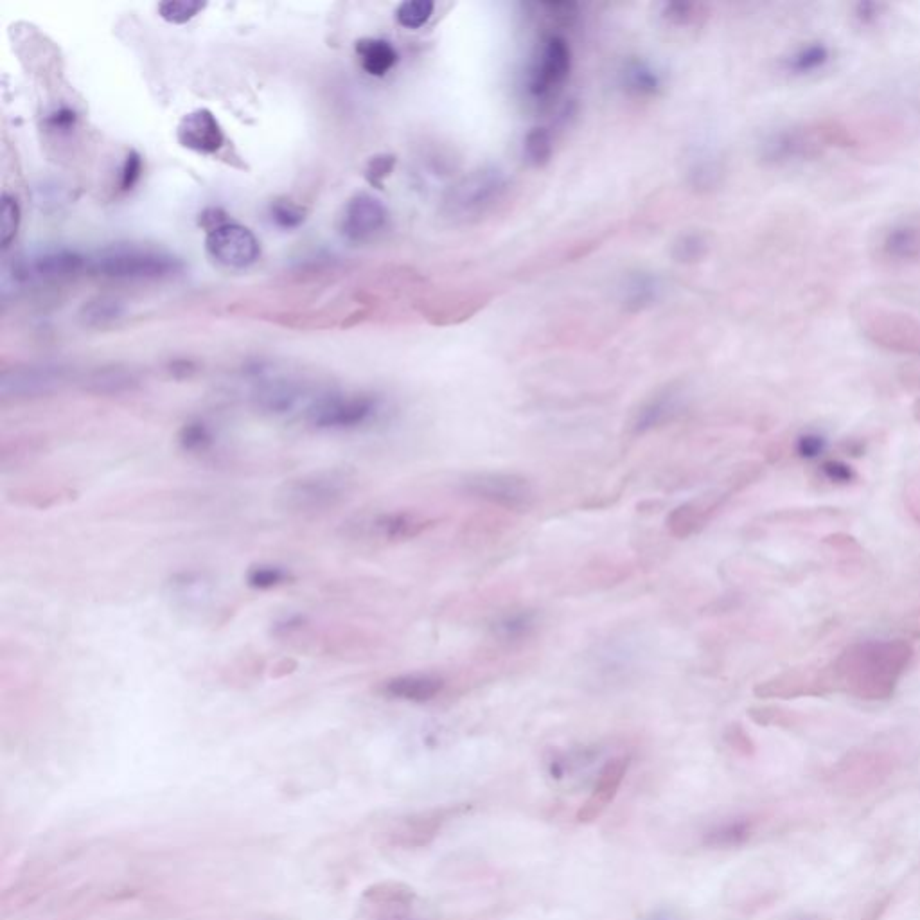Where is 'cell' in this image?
I'll list each match as a JSON object with an SVG mask.
<instances>
[{
  "label": "cell",
  "instance_id": "6da1fadb",
  "mask_svg": "<svg viewBox=\"0 0 920 920\" xmlns=\"http://www.w3.org/2000/svg\"><path fill=\"white\" fill-rule=\"evenodd\" d=\"M913 655L912 644L901 638L852 644L831 664L834 690L863 701L890 699Z\"/></svg>",
  "mask_w": 920,
  "mask_h": 920
},
{
  "label": "cell",
  "instance_id": "7a4b0ae2",
  "mask_svg": "<svg viewBox=\"0 0 920 920\" xmlns=\"http://www.w3.org/2000/svg\"><path fill=\"white\" fill-rule=\"evenodd\" d=\"M849 128L838 121H816L798 124L771 133L762 142V159L771 164H786L795 160L814 159L829 148L850 146Z\"/></svg>",
  "mask_w": 920,
  "mask_h": 920
},
{
  "label": "cell",
  "instance_id": "3957f363",
  "mask_svg": "<svg viewBox=\"0 0 920 920\" xmlns=\"http://www.w3.org/2000/svg\"><path fill=\"white\" fill-rule=\"evenodd\" d=\"M180 270L177 257L153 248H110L92 261V272L112 279H164Z\"/></svg>",
  "mask_w": 920,
  "mask_h": 920
},
{
  "label": "cell",
  "instance_id": "277c9868",
  "mask_svg": "<svg viewBox=\"0 0 920 920\" xmlns=\"http://www.w3.org/2000/svg\"><path fill=\"white\" fill-rule=\"evenodd\" d=\"M464 495L482 500L505 511L527 513L536 504V491L529 478L504 471H478L462 478Z\"/></svg>",
  "mask_w": 920,
  "mask_h": 920
},
{
  "label": "cell",
  "instance_id": "5b68a950",
  "mask_svg": "<svg viewBox=\"0 0 920 920\" xmlns=\"http://www.w3.org/2000/svg\"><path fill=\"white\" fill-rule=\"evenodd\" d=\"M507 178L500 169L482 168L469 173L450 189L446 209L455 218L487 213L505 195Z\"/></svg>",
  "mask_w": 920,
  "mask_h": 920
},
{
  "label": "cell",
  "instance_id": "8992f818",
  "mask_svg": "<svg viewBox=\"0 0 920 920\" xmlns=\"http://www.w3.org/2000/svg\"><path fill=\"white\" fill-rule=\"evenodd\" d=\"M861 328L879 347L901 354L920 356V322L903 311L872 308L863 313Z\"/></svg>",
  "mask_w": 920,
  "mask_h": 920
},
{
  "label": "cell",
  "instance_id": "52a82bcc",
  "mask_svg": "<svg viewBox=\"0 0 920 920\" xmlns=\"http://www.w3.org/2000/svg\"><path fill=\"white\" fill-rule=\"evenodd\" d=\"M378 410L380 403L371 396L329 394L311 403L308 419L320 430H354L371 423Z\"/></svg>",
  "mask_w": 920,
  "mask_h": 920
},
{
  "label": "cell",
  "instance_id": "ba28073f",
  "mask_svg": "<svg viewBox=\"0 0 920 920\" xmlns=\"http://www.w3.org/2000/svg\"><path fill=\"white\" fill-rule=\"evenodd\" d=\"M572 71V49L563 36L552 35L541 42L538 56L534 58L527 89L532 98L547 99L554 96Z\"/></svg>",
  "mask_w": 920,
  "mask_h": 920
},
{
  "label": "cell",
  "instance_id": "9c48e42d",
  "mask_svg": "<svg viewBox=\"0 0 920 920\" xmlns=\"http://www.w3.org/2000/svg\"><path fill=\"white\" fill-rule=\"evenodd\" d=\"M834 690L831 665L788 669L759 683L753 692L761 699H795L823 696Z\"/></svg>",
  "mask_w": 920,
  "mask_h": 920
},
{
  "label": "cell",
  "instance_id": "30bf717a",
  "mask_svg": "<svg viewBox=\"0 0 920 920\" xmlns=\"http://www.w3.org/2000/svg\"><path fill=\"white\" fill-rule=\"evenodd\" d=\"M349 486L351 480L345 473H315L310 477L293 480L292 484L286 487L284 500L286 505L295 511H320L340 502Z\"/></svg>",
  "mask_w": 920,
  "mask_h": 920
},
{
  "label": "cell",
  "instance_id": "8fae6325",
  "mask_svg": "<svg viewBox=\"0 0 920 920\" xmlns=\"http://www.w3.org/2000/svg\"><path fill=\"white\" fill-rule=\"evenodd\" d=\"M466 809H469L468 805H448L408 814L387 832V841L389 845L399 849L426 847L437 838L444 823L455 818L457 814L464 813Z\"/></svg>",
  "mask_w": 920,
  "mask_h": 920
},
{
  "label": "cell",
  "instance_id": "7c38bea8",
  "mask_svg": "<svg viewBox=\"0 0 920 920\" xmlns=\"http://www.w3.org/2000/svg\"><path fill=\"white\" fill-rule=\"evenodd\" d=\"M205 247L209 256L216 259L220 265L229 268H247L254 265L261 247L252 230L239 225V223L225 222L216 229L207 232Z\"/></svg>",
  "mask_w": 920,
  "mask_h": 920
},
{
  "label": "cell",
  "instance_id": "4fadbf2b",
  "mask_svg": "<svg viewBox=\"0 0 920 920\" xmlns=\"http://www.w3.org/2000/svg\"><path fill=\"white\" fill-rule=\"evenodd\" d=\"M63 381L65 372L58 367H15L0 376V396L4 399L40 398L60 389Z\"/></svg>",
  "mask_w": 920,
  "mask_h": 920
},
{
  "label": "cell",
  "instance_id": "5bb4252c",
  "mask_svg": "<svg viewBox=\"0 0 920 920\" xmlns=\"http://www.w3.org/2000/svg\"><path fill=\"white\" fill-rule=\"evenodd\" d=\"M629 759L626 757H613L606 762L599 771L595 780L592 795L577 809L575 820L579 823H593L601 818L608 805L615 800L619 793L624 777L628 773Z\"/></svg>",
  "mask_w": 920,
  "mask_h": 920
},
{
  "label": "cell",
  "instance_id": "9a60e30c",
  "mask_svg": "<svg viewBox=\"0 0 920 920\" xmlns=\"http://www.w3.org/2000/svg\"><path fill=\"white\" fill-rule=\"evenodd\" d=\"M387 218L389 213L378 198L360 193L353 196L349 204L345 205L340 229L345 238L351 241H365L385 227Z\"/></svg>",
  "mask_w": 920,
  "mask_h": 920
},
{
  "label": "cell",
  "instance_id": "2e32d148",
  "mask_svg": "<svg viewBox=\"0 0 920 920\" xmlns=\"http://www.w3.org/2000/svg\"><path fill=\"white\" fill-rule=\"evenodd\" d=\"M178 142L196 153H216L223 148L225 135L211 110L198 108L182 117L177 130Z\"/></svg>",
  "mask_w": 920,
  "mask_h": 920
},
{
  "label": "cell",
  "instance_id": "e0dca14e",
  "mask_svg": "<svg viewBox=\"0 0 920 920\" xmlns=\"http://www.w3.org/2000/svg\"><path fill=\"white\" fill-rule=\"evenodd\" d=\"M728 498H730V493H721V495L701 496L698 500L678 505L667 516V529L674 538H680V540L689 538L694 532H698L707 525L708 520L723 507Z\"/></svg>",
  "mask_w": 920,
  "mask_h": 920
},
{
  "label": "cell",
  "instance_id": "ac0fdd59",
  "mask_svg": "<svg viewBox=\"0 0 920 920\" xmlns=\"http://www.w3.org/2000/svg\"><path fill=\"white\" fill-rule=\"evenodd\" d=\"M446 682L439 674L414 673L390 678L381 685V692L392 699L410 703H428L443 694Z\"/></svg>",
  "mask_w": 920,
  "mask_h": 920
},
{
  "label": "cell",
  "instance_id": "d6986e66",
  "mask_svg": "<svg viewBox=\"0 0 920 920\" xmlns=\"http://www.w3.org/2000/svg\"><path fill=\"white\" fill-rule=\"evenodd\" d=\"M682 408V390L664 389L655 394L653 398L647 399L642 407L638 408L637 414L633 417L631 423V432L635 435L647 434L655 430L658 426H664L665 423L673 421L678 416Z\"/></svg>",
  "mask_w": 920,
  "mask_h": 920
},
{
  "label": "cell",
  "instance_id": "ffe728a7",
  "mask_svg": "<svg viewBox=\"0 0 920 920\" xmlns=\"http://www.w3.org/2000/svg\"><path fill=\"white\" fill-rule=\"evenodd\" d=\"M435 523V520L426 518L423 514L401 511L378 516L372 522V531L376 532L381 540L405 541L421 536L423 532L435 527Z\"/></svg>",
  "mask_w": 920,
  "mask_h": 920
},
{
  "label": "cell",
  "instance_id": "44dd1931",
  "mask_svg": "<svg viewBox=\"0 0 920 920\" xmlns=\"http://www.w3.org/2000/svg\"><path fill=\"white\" fill-rule=\"evenodd\" d=\"M881 250L895 263H920V223H903L888 230Z\"/></svg>",
  "mask_w": 920,
  "mask_h": 920
},
{
  "label": "cell",
  "instance_id": "7402d4cb",
  "mask_svg": "<svg viewBox=\"0 0 920 920\" xmlns=\"http://www.w3.org/2000/svg\"><path fill=\"white\" fill-rule=\"evenodd\" d=\"M753 827H755V822H753L752 818H746V816L728 818L723 822L714 823L703 834V845L708 849H737V847H743L744 843L752 838Z\"/></svg>",
  "mask_w": 920,
  "mask_h": 920
},
{
  "label": "cell",
  "instance_id": "603a6c76",
  "mask_svg": "<svg viewBox=\"0 0 920 920\" xmlns=\"http://www.w3.org/2000/svg\"><path fill=\"white\" fill-rule=\"evenodd\" d=\"M356 54L363 71L376 78H383L398 63V51L394 45L381 38H363L356 42Z\"/></svg>",
  "mask_w": 920,
  "mask_h": 920
},
{
  "label": "cell",
  "instance_id": "cb8c5ba5",
  "mask_svg": "<svg viewBox=\"0 0 920 920\" xmlns=\"http://www.w3.org/2000/svg\"><path fill=\"white\" fill-rule=\"evenodd\" d=\"M83 257L69 250H54L35 257L33 263L22 270V274L36 275L40 279H58L80 272Z\"/></svg>",
  "mask_w": 920,
  "mask_h": 920
},
{
  "label": "cell",
  "instance_id": "d4e9b609",
  "mask_svg": "<svg viewBox=\"0 0 920 920\" xmlns=\"http://www.w3.org/2000/svg\"><path fill=\"white\" fill-rule=\"evenodd\" d=\"M498 642L518 644L531 638L538 629V613L531 610H514L500 615L491 626Z\"/></svg>",
  "mask_w": 920,
  "mask_h": 920
},
{
  "label": "cell",
  "instance_id": "484cf974",
  "mask_svg": "<svg viewBox=\"0 0 920 920\" xmlns=\"http://www.w3.org/2000/svg\"><path fill=\"white\" fill-rule=\"evenodd\" d=\"M622 85L637 98H653L662 90V76L651 63L629 60L622 71Z\"/></svg>",
  "mask_w": 920,
  "mask_h": 920
},
{
  "label": "cell",
  "instance_id": "4316f807",
  "mask_svg": "<svg viewBox=\"0 0 920 920\" xmlns=\"http://www.w3.org/2000/svg\"><path fill=\"white\" fill-rule=\"evenodd\" d=\"M416 890L401 881H380L363 890L362 899L381 908H407L416 901Z\"/></svg>",
  "mask_w": 920,
  "mask_h": 920
},
{
  "label": "cell",
  "instance_id": "83f0119b",
  "mask_svg": "<svg viewBox=\"0 0 920 920\" xmlns=\"http://www.w3.org/2000/svg\"><path fill=\"white\" fill-rule=\"evenodd\" d=\"M662 292L658 279L649 274H633L622 288L624 304L629 311H642L653 306Z\"/></svg>",
  "mask_w": 920,
  "mask_h": 920
},
{
  "label": "cell",
  "instance_id": "f1b7e54d",
  "mask_svg": "<svg viewBox=\"0 0 920 920\" xmlns=\"http://www.w3.org/2000/svg\"><path fill=\"white\" fill-rule=\"evenodd\" d=\"M137 385V378L132 371L123 367H107L90 374L87 389L96 394H121Z\"/></svg>",
  "mask_w": 920,
  "mask_h": 920
},
{
  "label": "cell",
  "instance_id": "f546056e",
  "mask_svg": "<svg viewBox=\"0 0 920 920\" xmlns=\"http://www.w3.org/2000/svg\"><path fill=\"white\" fill-rule=\"evenodd\" d=\"M831 60L829 47L823 44L805 45L791 54L786 60V69L793 74H809V72L823 69Z\"/></svg>",
  "mask_w": 920,
  "mask_h": 920
},
{
  "label": "cell",
  "instance_id": "4dcf8cb0",
  "mask_svg": "<svg viewBox=\"0 0 920 920\" xmlns=\"http://www.w3.org/2000/svg\"><path fill=\"white\" fill-rule=\"evenodd\" d=\"M554 153V141L547 128H532L523 139V157L534 166L543 168L549 164Z\"/></svg>",
  "mask_w": 920,
  "mask_h": 920
},
{
  "label": "cell",
  "instance_id": "1f68e13d",
  "mask_svg": "<svg viewBox=\"0 0 920 920\" xmlns=\"http://www.w3.org/2000/svg\"><path fill=\"white\" fill-rule=\"evenodd\" d=\"M292 581H295V577L290 570L283 567H272V565L252 567L247 574L248 586L256 590H272V588L290 584Z\"/></svg>",
  "mask_w": 920,
  "mask_h": 920
},
{
  "label": "cell",
  "instance_id": "d6a6232c",
  "mask_svg": "<svg viewBox=\"0 0 920 920\" xmlns=\"http://www.w3.org/2000/svg\"><path fill=\"white\" fill-rule=\"evenodd\" d=\"M435 4L432 0H407L396 9V20L405 29H419L426 26L434 15Z\"/></svg>",
  "mask_w": 920,
  "mask_h": 920
},
{
  "label": "cell",
  "instance_id": "836d02e7",
  "mask_svg": "<svg viewBox=\"0 0 920 920\" xmlns=\"http://www.w3.org/2000/svg\"><path fill=\"white\" fill-rule=\"evenodd\" d=\"M121 315H123L121 302L115 301V299H107V297L90 301L83 308V320L89 326H105L108 322L121 319Z\"/></svg>",
  "mask_w": 920,
  "mask_h": 920
},
{
  "label": "cell",
  "instance_id": "e575fe53",
  "mask_svg": "<svg viewBox=\"0 0 920 920\" xmlns=\"http://www.w3.org/2000/svg\"><path fill=\"white\" fill-rule=\"evenodd\" d=\"M707 252V239L703 238L701 234H685L674 243L673 247L674 259L678 263H683V265L698 263L703 257L707 256Z\"/></svg>",
  "mask_w": 920,
  "mask_h": 920
},
{
  "label": "cell",
  "instance_id": "d590c367",
  "mask_svg": "<svg viewBox=\"0 0 920 920\" xmlns=\"http://www.w3.org/2000/svg\"><path fill=\"white\" fill-rule=\"evenodd\" d=\"M207 4L200 0H166L159 6L160 17L171 24H186L187 20L196 17Z\"/></svg>",
  "mask_w": 920,
  "mask_h": 920
},
{
  "label": "cell",
  "instance_id": "8d00e7d4",
  "mask_svg": "<svg viewBox=\"0 0 920 920\" xmlns=\"http://www.w3.org/2000/svg\"><path fill=\"white\" fill-rule=\"evenodd\" d=\"M180 446L186 450V452H205L211 448V444L214 443V435L211 432V428L205 425V423H189V425L182 428L180 432Z\"/></svg>",
  "mask_w": 920,
  "mask_h": 920
},
{
  "label": "cell",
  "instance_id": "74e56055",
  "mask_svg": "<svg viewBox=\"0 0 920 920\" xmlns=\"http://www.w3.org/2000/svg\"><path fill=\"white\" fill-rule=\"evenodd\" d=\"M20 225V209H18L17 200L13 196L2 195V207H0V243L2 247L8 248L9 243L15 239Z\"/></svg>",
  "mask_w": 920,
  "mask_h": 920
},
{
  "label": "cell",
  "instance_id": "f35d334b",
  "mask_svg": "<svg viewBox=\"0 0 920 920\" xmlns=\"http://www.w3.org/2000/svg\"><path fill=\"white\" fill-rule=\"evenodd\" d=\"M272 218L283 229H297L306 220V211L292 202H277L272 205Z\"/></svg>",
  "mask_w": 920,
  "mask_h": 920
},
{
  "label": "cell",
  "instance_id": "ab89813d",
  "mask_svg": "<svg viewBox=\"0 0 920 920\" xmlns=\"http://www.w3.org/2000/svg\"><path fill=\"white\" fill-rule=\"evenodd\" d=\"M725 743L734 750L735 753L743 755V757H752L755 753V744H753L752 737L750 734L744 730L743 725L739 723H732V725L726 726L725 730Z\"/></svg>",
  "mask_w": 920,
  "mask_h": 920
},
{
  "label": "cell",
  "instance_id": "60d3db41",
  "mask_svg": "<svg viewBox=\"0 0 920 920\" xmlns=\"http://www.w3.org/2000/svg\"><path fill=\"white\" fill-rule=\"evenodd\" d=\"M699 17V6L690 2H669L665 4L664 18L674 26H689Z\"/></svg>",
  "mask_w": 920,
  "mask_h": 920
},
{
  "label": "cell",
  "instance_id": "b9f144b4",
  "mask_svg": "<svg viewBox=\"0 0 920 920\" xmlns=\"http://www.w3.org/2000/svg\"><path fill=\"white\" fill-rule=\"evenodd\" d=\"M750 717L757 725L762 726H788L793 723V716L788 710H782L779 707H755L750 708Z\"/></svg>",
  "mask_w": 920,
  "mask_h": 920
},
{
  "label": "cell",
  "instance_id": "7bdbcfd3",
  "mask_svg": "<svg viewBox=\"0 0 920 920\" xmlns=\"http://www.w3.org/2000/svg\"><path fill=\"white\" fill-rule=\"evenodd\" d=\"M904 507L912 516L913 522L920 525V466L904 484Z\"/></svg>",
  "mask_w": 920,
  "mask_h": 920
},
{
  "label": "cell",
  "instance_id": "ee69618b",
  "mask_svg": "<svg viewBox=\"0 0 920 920\" xmlns=\"http://www.w3.org/2000/svg\"><path fill=\"white\" fill-rule=\"evenodd\" d=\"M396 166V159L392 155H380V157H374L367 168V178L369 182L374 184V186H381V180L383 178L389 177L392 173V169Z\"/></svg>",
  "mask_w": 920,
  "mask_h": 920
},
{
  "label": "cell",
  "instance_id": "f6af8a7d",
  "mask_svg": "<svg viewBox=\"0 0 920 920\" xmlns=\"http://www.w3.org/2000/svg\"><path fill=\"white\" fill-rule=\"evenodd\" d=\"M141 173V155L135 153V151H130V155L126 157V162H124L123 175H121V187H123V191L132 189V187L137 184V180L141 178Z\"/></svg>",
  "mask_w": 920,
  "mask_h": 920
},
{
  "label": "cell",
  "instance_id": "bcb514c9",
  "mask_svg": "<svg viewBox=\"0 0 920 920\" xmlns=\"http://www.w3.org/2000/svg\"><path fill=\"white\" fill-rule=\"evenodd\" d=\"M822 469L825 477L829 478L831 482H836V484H849L856 478L854 469L847 466V464H843L840 460H829V462L823 464Z\"/></svg>",
  "mask_w": 920,
  "mask_h": 920
},
{
  "label": "cell",
  "instance_id": "7dc6e473",
  "mask_svg": "<svg viewBox=\"0 0 920 920\" xmlns=\"http://www.w3.org/2000/svg\"><path fill=\"white\" fill-rule=\"evenodd\" d=\"M74 123H76V114L69 108H60L58 112H54L49 117V126H53L54 130H69Z\"/></svg>",
  "mask_w": 920,
  "mask_h": 920
},
{
  "label": "cell",
  "instance_id": "c3c4849f",
  "mask_svg": "<svg viewBox=\"0 0 920 920\" xmlns=\"http://www.w3.org/2000/svg\"><path fill=\"white\" fill-rule=\"evenodd\" d=\"M822 448V441L818 437H802L800 443H798V452L804 457H811V455H816L820 452Z\"/></svg>",
  "mask_w": 920,
  "mask_h": 920
},
{
  "label": "cell",
  "instance_id": "681fc988",
  "mask_svg": "<svg viewBox=\"0 0 920 920\" xmlns=\"http://www.w3.org/2000/svg\"><path fill=\"white\" fill-rule=\"evenodd\" d=\"M877 13H879V6L876 4H859L858 6V15L856 17L861 20V22H874L877 18Z\"/></svg>",
  "mask_w": 920,
  "mask_h": 920
},
{
  "label": "cell",
  "instance_id": "f907efd6",
  "mask_svg": "<svg viewBox=\"0 0 920 920\" xmlns=\"http://www.w3.org/2000/svg\"><path fill=\"white\" fill-rule=\"evenodd\" d=\"M647 920H680V917H676L673 912L669 910H658V912H653L649 915Z\"/></svg>",
  "mask_w": 920,
  "mask_h": 920
},
{
  "label": "cell",
  "instance_id": "816d5d0a",
  "mask_svg": "<svg viewBox=\"0 0 920 920\" xmlns=\"http://www.w3.org/2000/svg\"><path fill=\"white\" fill-rule=\"evenodd\" d=\"M908 629L912 631L913 637L920 638V610L915 611L912 617H910V626Z\"/></svg>",
  "mask_w": 920,
  "mask_h": 920
}]
</instances>
